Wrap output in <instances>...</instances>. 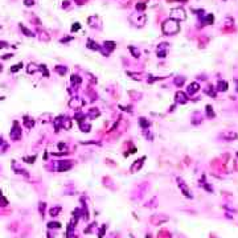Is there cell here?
<instances>
[{"mask_svg":"<svg viewBox=\"0 0 238 238\" xmlns=\"http://www.w3.org/2000/svg\"><path fill=\"white\" fill-rule=\"evenodd\" d=\"M180 31V27L177 24V20H167L163 24V32L166 35H175Z\"/></svg>","mask_w":238,"mask_h":238,"instance_id":"1","label":"cell"},{"mask_svg":"<svg viewBox=\"0 0 238 238\" xmlns=\"http://www.w3.org/2000/svg\"><path fill=\"white\" fill-rule=\"evenodd\" d=\"M78 28H79V25L77 24V25H73V28H72V29H73V31H77Z\"/></svg>","mask_w":238,"mask_h":238,"instance_id":"11","label":"cell"},{"mask_svg":"<svg viewBox=\"0 0 238 238\" xmlns=\"http://www.w3.org/2000/svg\"><path fill=\"white\" fill-rule=\"evenodd\" d=\"M23 68V64L20 62V64H17V65H15L13 68H11V73H15V72H17L19 69H21Z\"/></svg>","mask_w":238,"mask_h":238,"instance_id":"6","label":"cell"},{"mask_svg":"<svg viewBox=\"0 0 238 238\" xmlns=\"http://www.w3.org/2000/svg\"><path fill=\"white\" fill-rule=\"evenodd\" d=\"M171 17L176 20H184L187 17V15H185V11L183 8H173L171 11Z\"/></svg>","mask_w":238,"mask_h":238,"instance_id":"2","label":"cell"},{"mask_svg":"<svg viewBox=\"0 0 238 238\" xmlns=\"http://www.w3.org/2000/svg\"><path fill=\"white\" fill-rule=\"evenodd\" d=\"M20 136H21V130L17 127V123H15V127H13V130L11 131V138H12L13 140H17V139H20Z\"/></svg>","mask_w":238,"mask_h":238,"instance_id":"3","label":"cell"},{"mask_svg":"<svg viewBox=\"0 0 238 238\" xmlns=\"http://www.w3.org/2000/svg\"><path fill=\"white\" fill-rule=\"evenodd\" d=\"M24 160H27V163H33V160H35V157H25Z\"/></svg>","mask_w":238,"mask_h":238,"instance_id":"9","label":"cell"},{"mask_svg":"<svg viewBox=\"0 0 238 238\" xmlns=\"http://www.w3.org/2000/svg\"><path fill=\"white\" fill-rule=\"evenodd\" d=\"M144 8H146L144 4H136V10H144Z\"/></svg>","mask_w":238,"mask_h":238,"instance_id":"8","label":"cell"},{"mask_svg":"<svg viewBox=\"0 0 238 238\" xmlns=\"http://www.w3.org/2000/svg\"><path fill=\"white\" fill-rule=\"evenodd\" d=\"M20 29H21V31H23V32H24V33H25V36H28V37H31V36H33V33H32V32L29 31V29H27V28H25L24 25H20Z\"/></svg>","mask_w":238,"mask_h":238,"instance_id":"4","label":"cell"},{"mask_svg":"<svg viewBox=\"0 0 238 238\" xmlns=\"http://www.w3.org/2000/svg\"><path fill=\"white\" fill-rule=\"evenodd\" d=\"M7 47V42H3V41H0V49H3V48Z\"/></svg>","mask_w":238,"mask_h":238,"instance_id":"10","label":"cell"},{"mask_svg":"<svg viewBox=\"0 0 238 238\" xmlns=\"http://www.w3.org/2000/svg\"><path fill=\"white\" fill-rule=\"evenodd\" d=\"M10 57H12V54H5V56H4L3 58H4V60H7V58H10Z\"/></svg>","mask_w":238,"mask_h":238,"instance_id":"12","label":"cell"},{"mask_svg":"<svg viewBox=\"0 0 238 238\" xmlns=\"http://www.w3.org/2000/svg\"><path fill=\"white\" fill-rule=\"evenodd\" d=\"M24 4L27 7H31V5H33V4H35V0H24Z\"/></svg>","mask_w":238,"mask_h":238,"instance_id":"7","label":"cell"},{"mask_svg":"<svg viewBox=\"0 0 238 238\" xmlns=\"http://www.w3.org/2000/svg\"><path fill=\"white\" fill-rule=\"evenodd\" d=\"M198 90V85L197 83H192L191 86H189V93L191 94H193L194 91H197Z\"/></svg>","mask_w":238,"mask_h":238,"instance_id":"5","label":"cell"}]
</instances>
